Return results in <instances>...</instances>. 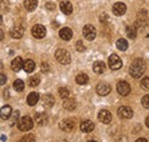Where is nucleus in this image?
<instances>
[{"label": "nucleus", "instance_id": "nucleus-9", "mask_svg": "<svg viewBox=\"0 0 149 142\" xmlns=\"http://www.w3.org/2000/svg\"><path fill=\"white\" fill-rule=\"evenodd\" d=\"M118 116L123 119H130L133 116V110L131 109L130 106H120L117 111Z\"/></svg>", "mask_w": 149, "mask_h": 142}, {"label": "nucleus", "instance_id": "nucleus-14", "mask_svg": "<svg viewBox=\"0 0 149 142\" xmlns=\"http://www.w3.org/2000/svg\"><path fill=\"white\" fill-rule=\"evenodd\" d=\"M33 118H35V122H36L38 125H40V126L46 125L47 122H48V117H47V115H46L45 112H37Z\"/></svg>", "mask_w": 149, "mask_h": 142}, {"label": "nucleus", "instance_id": "nucleus-8", "mask_svg": "<svg viewBox=\"0 0 149 142\" xmlns=\"http://www.w3.org/2000/svg\"><path fill=\"white\" fill-rule=\"evenodd\" d=\"M111 92V86L107 83H100L96 85V93L101 96H106Z\"/></svg>", "mask_w": 149, "mask_h": 142}, {"label": "nucleus", "instance_id": "nucleus-27", "mask_svg": "<svg viewBox=\"0 0 149 142\" xmlns=\"http://www.w3.org/2000/svg\"><path fill=\"white\" fill-rule=\"evenodd\" d=\"M116 46H117V48L119 51H126L127 47H129V44H127V41L125 39H118L116 41Z\"/></svg>", "mask_w": 149, "mask_h": 142}, {"label": "nucleus", "instance_id": "nucleus-20", "mask_svg": "<svg viewBox=\"0 0 149 142\" xmlns=\"http://www.w3.org/2000/svg\"><path fill=\"white\" fill-rule=\"evenodd\" d=\"M38 101H39V94H38L37 92L30 93L28 95V97H26V102H28L29 106H36Z\"/></svg>", "mask_w": 149, "mask_h": 142}, {"label": "nucleus", "instance_id": "nucleus-31", "mask_svg": "<svg viewBox=\"0 0 149 142\" xmlns=\"http://www.w3.org/2000/svg\"><path fill=\"white\" fill-rule=\"evenodd\" d=\"M58 94H60V96L62 99H67V97H69L70 92H69V89L65 88V87H61V88L58 89Z\"/></svg>", "mask_w": 149, "mask_h": 142}, {"label": "nucleus", "instance_id": "nucleus-38", "mask_svg": "<svg viewBox=\"0 0 149 142\" xmlns=\"http://www.w3.org/2000/svg\"><path fill=\"white\" fill-rule=\"evenodd\" d=\"M21 141H35V136H25V138H22Z\"/></svg>", "mask_w": 149, "mask_h": 142}, {"label": "nucleus", "instance_id": "nucleus-17", "mask_svg": "<svg viewBox=\"0 0 149 142\" xmlns=\"http://www.w3.org/2000/svg\"><path fill=\"white\" fill-rule=\"evenodd\" d=\"M94 123L91 120H84L81 124H80V129L84 132V133H90L94 129Z\"/></svg>", "mask_w": 149, "mask_h": 142}, {"label": "nucleus", "instance_id": "nucleus-39", "mask_svg": "<svg viewBox=\"0 0 149 142\" xmlns=\"http://www.w3.org/2000/svg\"><path fill=\"white\" fill-rule=\"evenodd\" d=\"M7 81V78L5 74H1V85H5V83Z\"/></svg>", "mask_w": 149, "mask_h": 142}, {"label": "nucleus", "instance_id": "nucleus-18", "mask_svg": "<svg viewBox=\"0 0 149 142\" xmlns=\"http://www.w3.org/2000/svg\"><path fill=\"white\" fill-rule=\"evenodd\" d=\"M93 70L95 73H103L107 70V65L103 61H96L93 64Z\"/></svg>", "mask_w": 149, "mask_h": 142}, {"label": "nucleus", "instance_id": "nucleus-41", "mask_svg": "<svg viewBox=\"0 0 149 142\" xmlns=\"http://www.w3.org/2000/svg\"><path fill=\"white\" fill-rule=\"evenodd\" d=\"M146 125H147V127L149 128V116L146 118Z\"/></svg>", "mask_w": 149, "mask_h": 142}, {"label": "nucleus", "instance_id": "nucleus-29", "mask_svg": "<svg viewBox=\"0 0 149 142\" xmlns=\"http://www.w3.org/2000/svg\"><path fill=\"white\" fill-rule=\"evenodd\" d=\"M13 86H14V89H15V90L22 92V90L24 89V81H23L22 79H16V80L14 81Z\"/></svg>", "mask_w": 149, "mask_h": 142}, {"label": "nucleus", "instance_id": "nucleus-10", "mask_svg": "<svg viewBox=\"0 0 149 142\" xmlns=\"http://www.w3.org/2000/svg\"><path fill=\"white\" fill-rule=\"evenodd\" d=\"M97 117H99V120H100L101 123H103V124H109V123L111 122V118H112L111 112L108 111V110H106V109L101 110V111L99 112Z\"/></svg>", "mask_w": 149, "mask_h": 142}, {"label": "nucleus", "instance_id": "nucleus-34", "mask_svg": "<svg viewBox=\"0 0 149 142\" xmlns=\"http://www.w3.org/2000/svg\"><path fill=\"white\" fill-rule=\"evenodd\" d=\"M141 102H142V106H145L146 109H149V94H147V95H145V96L142 97Z\"/></svg>", "mask_w": 149, "mask_h": 142}, {"label": "nucleus", "instance_id": "nucleus-30", "mask_svg": "<svg viewBox=\"0 0 149 142\" xmlns=\"http://www.w3.org/2000/svg\"><path fill=\"white\" fill-rule=\"evenodd\" d=\"M39 83H40V79H39V76H38V74H35L33 77H30V78H29V85H30L31 87L38 86Z\"/></svg>", "mask_w": 149, "mask_h": 142}, {"label": "nucleus", "instance_id": "nucleus-22", "mask_svg": "<svg viewBox=\"0 0 149 142\" xmlns=\"http://www.w3.org/2000/svg\"><path fill=\"white\" fill-rule=\"evenodd\" d=\"M12 112H13L12 106H8V104L7 106H3L1 108V119H3V120L8 119L12 116Z\"/></svg>", "mask_w": 149, "mask_h": 142}, {"label": "nucleus", "instance_id": "nucleus-37", "mask_svg": "<svg viewBox=\"0 0 149 142\" xmlns=\"http://www.w3.org/2000/svg\"><path fill=\"white\" fill-rule=\"evenodd\" d=\"M46 8L49 9V10H53V9L55 8V5H54L53 2H47V3H46Z\"/></svg>", "mask_w": 149, "mask_h": 142}, {"label": "nucleus", "instance_id": "nucleus-3", "mask_svg": "<svg viewBox=\"0 0 149 142\" xmlns=\"http://www.w3.org/2000/svg\"><path fill=\"white\" fill-rule=\"evenodd\" d=\"M55 58L61 64H69L71 62V56L65 49H57L55 52Z\"/></svg>", "mask_w": 149, "mask_h": 142}, {"label": "nucleus", "instance_id": "nucleus-7", "mask_svg": "<svg viewBox=\"0 0 149 142\" xmlns=\"http://www.w3.org/2000/svg\"><path fill=\"white\" fill-rule=\"evenodd\" d=\"M31 32H32V36H33L35 38L41 39V38H44V37L46 36V28H45L44 25H41V24H36V25L32 28Z\"/></svg>", "mask_w": 149, "mask_h": 142}, {"label": "nucleus", "instance_id": "nucleus-5", "mask_svg": "<svg viewBox=\"0 0 149 142\" xmlns=\"http://www.w3.org/2000/svg\"><path fill=\"white\" fill-rule=\"evenodd\" d=\"M83 35H84L86 40L92 41V40L95 39V37H96V30H95V28H94L92 24H87L83 29Z\"/></svg>", "mask_w": 149, "mask_h": 142}, {"label": "nucleus", "instance_id": "nucleus-25", "mask_svg": "<svg viewBox=\"0 0 149 142\" xmlns=\"http://www.w3.org/2000/svg\"><path fill=\"white\" fill-rule=\"evenodd\" d=\"M35 68H36V63H35L32 60L28 58V60L24 61V63H23V69L26 71V72H32V71L35 70Z\"/></svg>", "mask_w": 149, "mask_h": 142}, {"label": "nucleus", "instance_id": "nucleus-23", "mask_svg": "<svg viewBox=\"0 0 149 142\" xmlns=\"http://www.w3.org/2000/svg\"><path fill=\"white\" fill-rule=\"evenodd\" d=\"M60 37L63 40H70L72 38V30L70 28H63L60 31Z\"/></svg>", "mask_w": 149, "mask_h": 142}, {"label": "nucleus", "instance_id": "nucleus-13", "mask_svg": "<svg viewBox=\"0 0 149 142\" xmlns=\"http://www.w3.org/2000/svg\"><path fill=\"white\" fill-rule=\"evenodd\" d=\"M23 33H24V26H23L22 24H16V25L12 29V31H10L12 37L15 38V39L22 38V37H23Z\"/></svg>", "mask_w": 149, "mask_h": 142}, {"label": "nucleus", "instance_id": "nucleus-19", "mask_svg": "<svg viewBox=\"0 0 149 142\" xmlns=\"http://www.w3.org/2000/svg\"><path fill=\"white\" fill-rule=\"evenodd\" d=\"M55 103V100H54V96L51 95V94H46L42 96V104L46 106V108H51V106H54Z\"/></svg>", "mask_w": 149, "mask_h": 142}, {"label": "nucleus", "instance_id": "nucleus-12", "mask_svg": "<svg viewBox=\"0 0 149 142\" xmlns=\"http://www.w3.org/2000/svg\"><path fill=\"white\" fill-rule=\"evenodd\" d=\"M74 122L72 119H64L60 123V128L64 132H70L74 128Z\"/></svg>", "mask_w": 149, "mask_h": 142}, {"label": "nucleus", "instance_id": "nucleus-24", "mask_svg": "<svg viewBox=\"0 0 149 142\" xmlns=\"http://www.w3.org/2000/svg\"><path fill=\"white\" fill-rule=\"evenodd\" d=\"M37 0H24V8L29 12H33L37 8Z\"/></svg>", "mask_w": 149, "mask_h": 142}, {"label": "nucleus", "instance_id": "nucleus-15", "mask_svg": "<svg viewBox=\"0 0 149 142\" xmlns=\"http://www.w3.org/2000/svg\"><path fill=\"white\" fill-rule=\"evenodd\" d=\"M60 9L63 14L65 15H70L72 13V5L69 1H62L60 3Z\"/></svg>", "mask_w": 149, "mask_h": 142}, {"label": "nucleus", "instance_id": "nucleus-40", "mask_svg": "<svg viewBox=\"0 0 149 142\" xmlns=\"http://www.w3.org/2000/svg\"><path fill=\"white\" fill-rule=\"evenodd\" d=\"M136 141H138V142H147V139H143V138H140V139H138Z\"/></svg>", "mask_w": 149, "mask_h": 142}, {"label": "nucleus", "instance_id": "nucleus-42", "mask_svg": "<svg viewBox=\"0 0 149 142\" xmlns=\"http://www.w3.org/2000/svg\"><path fill=\"white\" fill-rule=\"evenodd\" d=\"M0 33H1V40H2V39H3V31L1 30V31H0Z\"/></svg>", "mask_w": 149, "mask_h": 142}, {"label": "nucleus", "instance_id": "nucleus-21", "mask_svg": "<svg viewBox=\"0 0 149 142\" xmlns=\"http://www.w3.org/2000/svg\"><path fill=\"white\" fill-rule=\"evenodd\" d=\"M63 106H64L65 110L71 111V110H74V108L77 106V103H76L74 99H72V97H67L64 100V102H63Z\"/></svg>", "mask_w": 149, "mask_h": 142}, {"label": "nucleus", "instance_id": "nucleus-6", "mask_svg": "<svg viewBox=\"0 0 149 142\" xmlns=\"http://www.w3.org/2000/svg\"><path fill=\"white\" fill-rule=\"evenodd\" d=\"M117 92H118L120 95H123V96L129 95V94H130V92H131L130 84H129L127 81H124V80L119 81V83L117 84Z\"/></svg>", "mask_w": 149, "mask_h": 142}, {"label": "nucleus", "instance_id": "nucleus-16", "mask_svg": "<svg viewBox=\"0 0 149 142\" xmlns=\"http://www.w3.org/2000/svg\"><path fill=\"white\" fill-rule=\"evenodd\" d=\"M23 63H24V61L22 60V57H15L13 61H12V64H10V67H12V69L14 71H19L21 69H23Z\"/></svg>", "mask_w": 149, "mask_h": 142}, {"label": "nucleus", "instance_id": "nucleus-32", "mask_svg": "<svg viewBox=\"0 0 149 142\" xmlns=\"http://www.w3.org/2000/svg\"><path fill=\"white\" fill-rule=\"evenodd\" d=\"M140 85L145 90H149V77H143V79H141Z\"/></svg>", "mask_w": 149, "mask_h": 142}, {"label": "nucleus", "instance_id": "nucleus-26", "mask_svg": "<svg viewBox=\"0 0 149 142\" xmlns=\"http://www.w3.org/2000/svg\"><path fill=\"white\" fill-rule=\"evenodd\" d=\"M76 81H77V84H79V85H85V84L88 83V76L85 74V73H79V74L76 77Z\"/></svg>", "mask_w": 149, "mask_h": 142}, {"label": "nucleus", "instance_id": "nucleus-35", "mask_svg": "<svg viewBox=\"0 0 149 142\" xmlns=\"http://www.w3.org/2000/svg\"><path fill=\"white\" fill-rule=\"evenodd\" d=\"M19 111H15L14 112V117H13V119H12V122H10V125L13 126L14 125V123H16L17 122V119H19Z\"/></svg>", "mask_w": 149, "mask_h": 142}, {"label": "nucleus", "instance_id": "nucleus-4", "mask_svg": "<svg viewBox=\"0 0 149 142\" xmlns=\"http://www.w3.org/2000/svg\"><path fill=\"white\" fill-rule=\"evenodd\" d=\"M108 64H109V68L111 69V70H118V69H120L122 68V60H120V57L118 56V55H116V54H112L109 56V58H108Z\"/></svg>", "mask_w": 149, "mask_h": 142}, {"label": "nucleus", "instance_id": "nucleus-11", "mask_svg": "<svg viewBox=\"0 0 149 142\" xmlns=\"http://www.w3.org/2000/svg\"><path fill=\"white\" fill-rule=\"evenodd\" d=\"M125 12H126V6L123 2H116L112 6V13L117 16H122L123 14H125Z\"/></svg>", "mask_w": 149, "mask_h": 142}, {"label": "nucleus", "instance_id": "nucleus-28", "mask_svg": "<svg viewBox=\"0 0 149 142\" xmlns=\"http://www.w3.org/2000/svg\"><path fill=\"white\" fill-rule=\"evenodd\" d=\"M126 33H127V37L131 38V39H134L136 37V29L134 25H130L126 28Z\"/></svg>", "mask_w": 149, "mask_h": 142}, {"label": "nucleus", "instance_id": "nucleus-33", "mask_svg": "<svg viewBox=\"0 0 149 142\" xmlns=\"http://www.w3.org/2000/svg\"><path fill=\"white\" fill-rule=\"evenodd\" d=\"M76 48H77L78 52H85V49H86V47L84 46V44H83L81 40H78V41H77V44H76Z\"/></svg>", "mask_w": 149, "mask_h": 142}, {"label": "nucleus", "instance_id": "nucleus-2", "mask_svg": "<svg viewBox=\"0 0 149 142\" xmlns=\"http://www.w3.org/2000/svg\"><path fill=\"white\" fill-rule=\"evenodd\" d=\"M17 127H19V131L26 132L33 127V119L30 116H24L17 122Z\"/></svg>", "mask_w": 149, "mask_h": 142}, {"label": "nucleus", "instance_id": "nucleus-36", "mask_svg": "<svg viewBox=\"0 0 149 142\" xmlns=\"http://www.w3.org/2000/svg\"><path fill=\"white\" fill-rule=\"evenodd\" d=\"M48 70H49V67H48V64H47V63H45V62H42V63H41V71H44V72H47Z\"/></svg>", "mask_w": 149, "mask_h": 142}, {"label": "nucleus", "instance_id": "nucleus-1", "mask_svg": "<svg viewBox=\"0 0 149 142\" xmlns=\"http://www.w3.org/2000/svg\"><path fill=\"white\" fill-rule=\"evenodd\" d=\"M146 71V62L142 58H135L130 65V74L133 78H140Z\"/></svg>", "mask_w": 149, "mask_h": 142}]
</instances>
